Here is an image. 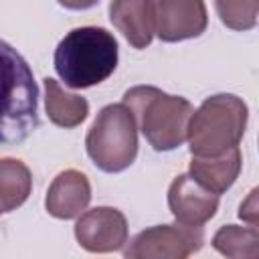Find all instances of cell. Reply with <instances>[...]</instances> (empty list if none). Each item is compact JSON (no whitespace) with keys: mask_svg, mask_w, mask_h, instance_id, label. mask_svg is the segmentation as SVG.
I'll return each instance as SVG.
<instances>
[{"mask_svg":"<svg viewBox=\"0 0 259 259\" xmlns=\"http://www.w3.org/2000/svg\"><path fill=\"white\" fill-rule=\"evenodd\" d=\"M38 127V87L24 57L0 38V146L24 142Z\"/></svg>","mask_w":259,"mask_h":259,"instance_id":"6da1fadb","label":"cell"},{"mask_svg":"<svg viewBox=\"0 0 259 259\" xmlns=\"http://www.w3.org/2000/svg\"><path fill=\"white\" fill-rule=\"evenodd\" d=\"M55 71L71 89L103 83L117 67V40L101 26H79L67 32L55 49Z\"/></svg>","mask_w":259,"mask_h":259,"instance_id":"7a4b0ae2","label":"cell"},{"mask_svg":"<svg viewBox=\"0 0 259 259\" xmlns=\"http://www.w3.org/2000/svg\"><path fill=\"white\" fill-rule=\"evenodd\" d=\"M121 103L132 109L138 130L156 152H170L186 142L188 121L194 111L188 99L164 93L158 87L138 85L123 93Z\"/></svg>","mask_w":259,"mask_h":259,"instance_id":"3957f363","label":"cell"},{"mask_svg":"<svg viewBox=\"0 0 259 259\" xmlns=\"http://www.w3.org/2000/svg\"><path fill=\"white\" fill-rule=\"evenodd\" d=\"M247 103L233 93H217L206 97L192 111L186 140L192 156H219L237 148L247 127Z\"/></svg>","mask_w":259,"mask_h":259,"instance_id":"277c9868","label":"cell"},{"mask_svg":"<svg viewBox=\"0 0 259 259\" xmlns=\"http://www.w3.org/2000/svg\"><path fill=\"white\" fill-rule=\"evenodd\" d=\"M85 148L93 164L103 172H121L138 156V123L125 103L105 105L93 119Z\"/></svg>","mask_w":259,"mask_h":259,"instance_id":"5b68a950","label":"cell"},{"mask_svg":"<svg viewBox=\"0 0 259 259\" xmlns=\"http://www.w3.org/2000/svg\"><path fill=\"white\" fill-rule=\"evenodd\" d=\"M204 243L202 227L156 225L138 233L123 255L127 259H184L196 253Z\"/></svg>","mask_w":259,"mask_h":259,"instance_id":"8992f818","label":"cell"},{"mask_svg":"<svg viewBox=\"0 0 259 259\" xmlns=\"http://www.w3.org/2000/svg\"><path fill=\"white\" fill-rule=\"evenodd\" d=\"M154 34L162 42L196 38L206 30L204 0H148Z\"/></svg>","mask_w":259,"mask_h":259,"instance_id":"52a82bcc","label":"cell"},{"mask_svg":"<svg viewBox=\"0 0 259 259\" xmlns=\"http://www.w3.org/2000/svg\"><path fill=\"white\" fill-rule=\"evenodd\" d=\"M75 239L89 253H113L127 243V221L113 206L83 210L75 223Z\"/></svg>","mask_w":259,"mask_h":259,"instance_id":"ba28073f","label":"cell"},{"mask_svg":"<svg viewBox=\"0 0 259 259\" xmlns=\"http://www.w3.org/2000/svg\"><path fill=\"white\" fill-rule=\"evenodd\" d=\"M168 206L176 223L202 227L219 208V194L200 186L190 174H180L168 188Z\"/></svg>","mask_w":259,"mask_h":259,"instance_id":"9c48e42d","label":"cell"},{"mask_svg":"<svg viewBox=\"0 0 259 259\" xmlns=\"http://www.w3.org/2000/svg\"><path fill=\"white\" fill-rule=\"evenodd\" d=\"M91 200V184L87 176L79 170H63L55 176L49 186L45 206L47 212L55 219H77L83 210H87Z\"/></svg>","mask_w":259,"mask_h":259,"instance_id":"30bf717a","label":"cell"},{"mask_svg":"<svg viewBox=\"0 0 259 259\" xmlns=\"http://www.w3.org/2000/svg\"><path fill=\"white\" fill-rule=\"evenodd\" d=\"M241 150L231 148L219 156H192L188 174L206 190L214 194L227 192L241 172Z\"/></svg>","mask_w":259,"mask_h":259,"instance_id":"8fae6325","label":"cell"},{"mask_svg":"<svg viewBox=\"0 0 259 259\" xmlns=\"http://www.w3.org/2000/svg\"><path fill=\"white\" fill-rule=\"evenodd\" d=\"M109 20L134 49H146L154 38L148 0H111Z\"/></svg>","mask_w":259,"mask_h":259,"instance_id":"7c38bea8","label":"cell"},{"mask_svg":"<svg viewBox=\"0 0 259 259\" xmlns=\"http://www.w3.org/2000/svg\"><path fill=\"white\" fill-rule=\"evenodd\" d=\"M45 109L49 119L65 130L77 127L85 121L89 113V103L85 97L65 91L59 81L47 77L45 79Z\"/></svg>","mask_w":259,"mask_h":259,"instance_id":"4fadbf2b","label":"cell"},{"mask_svg":"<svg viewBox=\"0 0 259 259\" xmlns=\"http://www.w3.org/2000/svg\"><path fill=\"white\" fill-rule=\"evenodd\" d=\"M32 190L28 166L16 158H0V212H10L26 202Z\"/></svg>","mask_w":259,"mask_h":259,"instance_id":"5bb4252c","label":"cell"},{"mask_svg":"<svg viewBox=\"0 0 259 259\" xmlns=\"http://www.w3.org/2000/svg\"><path fill=\"white\" fill-rule=\"evenodd\" d=\"M212 247L231 259H257L259 257V229L255 225L237 227L225 225L212 237Z\"/></svg>","mask_w":259,"mask_h":259,"instance_id":"9a60e30c","label":"cell"},{"mask_svg":"<svg viewBox=\"0 0 259 259\" xmlns=\"http://www.w3.org/2000/svg\"><path fill=\"white\" fill-rule=\"evenodd\" d=\"M214 8L227 28L251 30L257 24L259 0H214Z\"/></svg>","mask_w":259,"mask_h":259,"instance_id":"2e32d148","label":"cell"},{"mask_svg":"<svg viewBox=\"0 0 259 259\" xmlns=\"http://www.w3.org/2000/svg\"><path fill=\"white\" fill-rule=\"evenodd\" d=\"M239 217L247 223V225H255L259 223V208H257V188H253L249 192V196L241 202L239 206Z\"/></svg>","mask_w":259,"mask_h":259,"instance_id":"e0dca14e","label":"cell"},{"mask_svg":"<svg viewBox=\"0 0 259 259\" xmlns=\"http://www.w3.org/2000/svg\"><path fill=\"white\" fill-rule=\"evenodd\" d=\"M57 2L69 10H87V8H93L99 0H57Z\"/></svg>","mask_w":259,"mask_h":259,"instance_id":"ac0fdd59","label":"cell"},{"mask_svg":"<svg viewBox=\"0 0 259 259\" xmlns=\"http://www.w3.org/2000/svg\"><path fill=\"white\" fill-rule=\"evenodd\" d=\"M0 214H2V212H0Z\"/></svg>","mask_w":259,"mask_h":259,"instance_id":"d6986e66","label":"cell"}]
</instances>
